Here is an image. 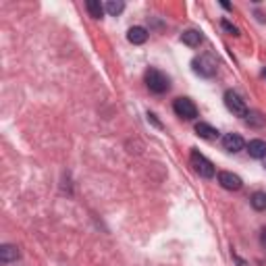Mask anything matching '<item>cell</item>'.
I'll return each instance as SVG.
<instances>
[{"instance_id":"6da1fadb","label":"cell","mask_w":266,"mask_h":266,"mask_svg":"<svg viewBox=\"0 0 266 266\" xmlns=\"http://www.w3.org/2000/svg\"><path fill=\"white\" fill-rule=\"evenodd\" d=\"M146 85H148V90L154 92V94H165V92H169L171 81H169V77L163 73V71L148 69L146 71Z\"/></svg>"},{"instance_id":"7a4b0ae2","label":"cell","mask_w":266,"mask_h":266,"mask_svg":"<svg viewBox=\"0 0 266 266\" xmlns=\"http://www.w3.org/2000/svg\"><path fill=\"white\" fill-rule=\"evenodd\" d=\"M191 167L196 169V173H198L200 177H206V179H212V177L217 175L215 165H212L204 154H200L198 150H193V152H191Z\"/></svg>"},{"instance_id":"3957f363","label":"cell","mask_w":266,"mask_h":266,"mask_svg":"<svg viewBox=\"0 0 266 266\" xmlns=\"http://www.w3.org/2000/svg\"><path fill=\"white\" fill-rule=\"evenodd\" d=\"M173 111L177 113V117H181V119H185V121H191V119L198 117L196 104H193L189 98H177V100L173 102Z\"/></svg>"},{"instance_id":"277c9868","label":"cell","mask_w":266,"mask_h":266,"mask_svg":"<svg viewBox=\"0 0 266 266\" xmlns=\"http://www.w3.org/2000/svg\"><path fill=\"white\" fill-rule=\"evenodd\" d=\"M225 104H227V109L231 111L233 115H237V117H245L247 113H250V111H247V106H245V100L233 90L225 92Z\"/></svg>"},{"instance_id":"5b68a950","label":"cell","mask_w":266,"mask_h":266,"mask_svg":"<svg viewBox=\"0 0 266 266\" xmlns=\"http://www.w3.org/2000/svg\"><path fill=\"white\" fill-rule=\"evenodd\" d=\"M193 71L202 77H212L217 73V61L212 59L210 55H202L200 59L193 61Z\"/></svg>"},{"instance_id":"8992f818","label":"cell","mask_w":266,"mask_h":266,"mask_svg":"<svg viewBox=\"0 0 266 266\" xmlns=\"http://www.w3.org/2000/svg\"><path fill=\"white\" fill-rule=\"evenodd\" d=\"M219 183H221L225 189H229V191H239L241 185H243V181L239 179V177L233 175V173H229V171H221V173H219Z\"/></svg>"},{"instance_id":"52a82bcc","label":"cell","mask_w":266,"mask_h":266,"mask_svg":"<svg viewBox=\"0 0 266 266\" xmlns=\"http://www.w3.org/2000/svg\"><path fill=\"white\" fill-rule=\"evenodd\" d=\"M243 146H245V141H243V137L239 135V133H227L225 137H223V148L227 150V152H239V150H243Z\"/></svg>"},{"instance_id":"ba28073f","label":"cell","mask_w":266,"mask_h":266,"mask_svg":"<svg viewBox=\"0 0 266 266\" xmlns=\"http://www.w3.org/2000/svg\"><path fill=\"white\" fill-rule=\"evenodd\" d=\"M247 152H250L252 158H264L266 156V141L262 139H252L247 144Z\"/></svg>"},{"instance_id":"9c48e42d","label":"cell","mask_w":266,"mask_h":266,"mask_svg":"<svg viewBox=\"0 0 266 266\" xmlns=\"http://www.w3.org/2000/svg\"><path fill=\"white\" fill-rule=\"evenodd\" d=\"M181 42L187 44V46H191V48H196V46L202 44V33L196 31V29H187V31H183V35H181Z\"/></svg>"},{"instance_id":"30bf717a","label":"cell","mask_w":266,"mask_h":266,"mask_svg":"<svg viewBox=\"0 0 266 266\" xmlns=\"http://www.w3.org/2000/svg\"><path fill=\"white\" fill-rule=\"evenodd\" d=\"M127 40H129L131 44H144V42L148 40V31H146L144 27H131V29L127 31Z\"/></svg>"},{"instance_id":"8fae6325","label":"cell","mask_w":266,"mask_h":266,"mask_svg":"<svg viewBox=\"0 0 266 266\" xmlns=\"http://www.w3.org/2000/svg\"><path fill=\"white\" fill-rule=\"evenodd\" d=\"M19 258V250H17V245H11V243H5L0 247V260L3 262H13Z\"/></svg>"},{"instance_id":"7c38bea8","label":"cell","mask_w":266,"mask_h":266,"mask_svg":"<svg viewBox=\"0 0 266 266\" xmlns=\"http://www.w3.org/2000/svg\"><path fill=\"white\" fill-rule=\"evenodd\" d=\"M196 133L200 137H204V139H217L219 137V131L212 125H208V123H198V125H196Z\"/></svg>"},{"instance_id":"4fadbf2b","label":"cell","mask_w":266,"mask_h":266,"mask_svg":"<svg viewBox=\"0 0 266 266\" xmlns=\"http://www.w3.org/2000/svg\"><path fill=\"white\" fill-rule=\"evenodd\" d=\"M85 9H87V13H90V17H94V19H102L104 7L98 3V0H87V3H85Z\"/></svg>"},{"instance_id":"5bb4252c","label":"cell","mask_w":266,"mask_h":266,"mask_svg":"<svg viewBox=\"0 0 266 266\" xmlns=\"http://www.w3.org/2000/svg\"><path fill=\"white\" fill-rule=\"evenodd\" d=\"M250 202H252V208L254 210H258V212L260 210H266V193L264 191H256Z\"/></svg>"},{"instance_id":"9a60e30c","label":"cell","mask_w":266,"mask_h":266,"mask_svg":"<svg viewBox=\"0 0 266 266\" xmlns=\"http://www.w3.org/2000/svg\"><path fill=\"white\" fill-rule=\"evenodd\" d=\"M123 9H125V5L121 3V0H111V3H106V11H109L111 15H121L123 13Z\"/></svg>"},{"instance_id":"2e32d148","label":"cell","mask_w":266,"mask_h":266,"mask_svg":"<svg viewBox=\"0 0 266 266\" xmlns=\"http://www.w3.org/2000/svg\"><path fill=\"white\" fill-rule=\"evenodd\" d=\"M245 121L250 123V125H264V119L258 113H247L245 115Z\"/></svg>"},{"instance_id":"e0dca14e","label":"cell","mask_w":266,"mask_h":266,"mask_svg":"<svg viewBox=\"0 0 266 266\" xmlns=\"http://www.w3.org/2000/svg\"><path fill=\"white\" fill-rule=\"evenodd\" d=\"M221 25H223V29H225L227 33H231V35H239V29H237L233 23H229L227 19H223V23H221Z\"/></svg>"},{"instance_id":"ac0fdd59","label":"cell","mask_w":266,"mask_h":266,"mask_svg":"<svg viewBox=\"0 0 266 266\" xmlns=\"http://www.w3.org/2000/svg\"><path fill=\"white\" fill-rule=\"evenodd\" d=\"M262 245L266 247V229H264V231H262Z\"/></svg>"},{"instance_id":"d6986e66","label":"cell","mask_w":266,"mask_h":266,"mask_svg":"<svg viewBox=\"0 0 266 266\" xmlns=\"http://www.w3.org/2000/svg\"><path fill=\"white\" fill-rule=\"evenodd\" d=\"M262 161H264V169H266V156H264V158H262Z\"/></svg>"},{"instance_id":"ffe728a7","label":"cell","mask_w":266,"mask_h":266,"mask_svg":"<svg viewBox=\"0 0 266 266\" xmlns=\"http://www.w3.org/2000/svg\"><path fill=\"white\" fill-rule=\"evenodd\" d=\"M264 77H266V71H264Z\"/></svg>"}]
</instances>
